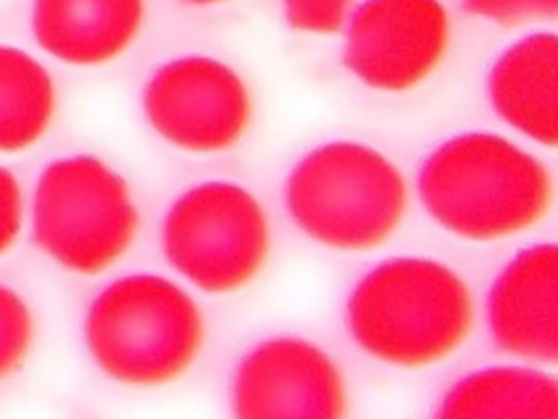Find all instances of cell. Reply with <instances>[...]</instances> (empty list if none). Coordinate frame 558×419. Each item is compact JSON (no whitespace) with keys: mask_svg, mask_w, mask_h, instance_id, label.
Returning a JSON list of instances; mask_svg holds the SVG:
<instances>
[{"mask_svg":"<svg viewBox=\"0 0 558 419\" xmlns=\"http://www.w3.org/2000/svg\"><path fill=\"white\" fill-rule=\"evenodd\" d=\"M473 295L447 264L390 258L353 286L344 321L362 351L401 369H418L453 354L473 327Z\"/></svg>","mask_w":558,"mask_h":419,"instance_id":"1","label":"cell"},{"mask_svg":"<svg viewBox=\"0 0 558 419\" xmlns=\"http://www.w3.org/2000/svg\"><path fill=\"white\" fill-rule=\"evenodd\" d=\"M418 199L447 231L499 240L538 223L551 205L547 166L501 135L473 131L434 148L416 177Z\"/></svg>","mask_w":558,"mask_h":419,"instance_id":"2","label":"cell"},{"mask_svg":"<svg viewBox=\"0 0 558 419\" xmlns=\"http://www.w3.org/2000/svg\"><path fill=\"white\" fill-rule=\"evenodd\" d=\"M83 338L105 375L150 388L192 367L205 340V321L196 301L174 282L133 273L109 282L92 299Z\"/></svg>","mask_w":558,"mask_h":419,"instance_id":"3","label":"cell"},{"mask_svg":"<svg viewBox=\"0 0 558 419\" xmlns=\"http://www.w3.org/2000/svg\"><path fill=\"white\" fill-rule=\"evenodd\" d=\"M408 190L379 151L349 140L310 151L286 181V207L312 240L342 251L384 244L399 227Z\"/></svg>","mask_w":558,"mask_h":419,"instance_id":"4","label":"cell"},{"mask_svg":"<svg viewBox=\"0 0 558 419\" xmlns=\"http://www.w3.org/2000/svg\"><path fill=\"white\" fill-rule=\"evenodd\" d=\"M31 227L37 247L59 266L96 275L131 247L140 214L126 181L94 155L52 159L37 177Z\"/></svg>","mask_w":558,"mask_h":419,"instance_id":"5","label":"cell"},{"mask_svg":"<svg viewBox=\"0 0 558 419\" xmlns=\"http://www.w3.org/2000/svg\"><path fill=\"white\" fill-rule=\"evenodd\" d=\"M161 244L170 266L205 292L246 286L268 255V220L242 185L207 181L183 192L168 210Z\"/></svg>","mask_w":558,"mask_h":419,"instance_id":"6","label":"cell"},{"mask_svg":"<svg viewBox=\"0 0 558 419\" xmlns=\"http://www.w3.org/2000/svg\"><path fill=\"white\" fill-rule=\"evenodd\" d=\"M150 127L170 144L216 153L233 146L251 122V96L227 63L187 55L159 65L142 96Z\"/></svg>","mask_w":558,"mask_h":419,"instance_id":"7","label":"cell"},{"mask_svg":"<svg viewBox=\"0 0 558 419\" xmlns=\"http://www.w3.org/2000/svg\"><path fill=\"white\" fill-rule=\"evenodd\" d=\"M449 41L440 0H364L344 35V65L368 87L403 92L438 65Z\"/></svg>","mask_w":558,"mask_h":419,"instance_id":"8","label":"cell"},{"mask_svg":"<svg viewBox=\"0 0 558 419\" xmlns=\"http://www.w3.org/2000/svg\"><path fill=\"white\" fill-rule=\"evenodd\" d=\"M231 406L240 419H340L347 388L318 345L277 336L255 345L235 367Z\"/></svg>","mask_w":558,"mask_h":419,"instance_id":"9","label":"cell"},{"mask_svg":"<svg viewBox=\"0 0 558 419\" xmlns=\"http://www.w3.org/2000/svg\"><path fill=\"white\" fill-rule=\"evenodd\" d=\"M493 343L512 356L558 360V249L538 242L519 251L495 277L486 297Z\"/></svg>","mask_w":558,"mask_h":419,"instance_id":"10","label":"cell"},{"mask_svg":"<svg viewBox=\"0 0 558 419\" xmlns=\"http://www.w3.org/2000/svg\"><path fill=\"white\" fill-rule=\"evenodd\" d=\"M142 20L144 0H33L31 33L63 63L100 65L129 48Z\"/></svg>","mask_w":558,"mask_h":419,"instance_id":"11","label":"cell"},{"mask_svg":"<svg viewBox=\"0 0 558 419\" xmlns=\"http://www.w3.org/2000/svg\"><path fill=\"white\" fill-rule=\"evenodd\" d=\"M493 109L527 137L558 142V39L551 31L530 33L508 46L486 81Z\"/></svg>","mask_w":558,"mask_h":419,"instance_id":"12","label":"cell"},{"mask_svg":"<svg viewBox=\"0 0 558 419\" xmlns=\"http://www.w3.org/2000/svg\"><path fill=\"white\" fill-rule=\"evenodd\" d=\"M442 419H556V378L530 367H488L458 380L442 397Z\"/></svg>","mask_w":558,"mask_h":419,"instance_id":"13","label":"cell"},{"mask_svg":"<svg viewBox=\"0 0 558 419\" xmlns=\"http://www.w3.org/2000/svg\"><path fill=\"white\" fill-rule=\"evenodd\" d=\"M57 109L54 81L26 50L0 44V153H17L48 131Z\"/></svg>","mask_w":558,"mask_h":419,"instance_id":"14","label":"cell"},{"mask_svg":"<svg viewBox=\"0 0 558 419\" xmlns=\"http://www.w3.org/2000/svg\"><path fill=\"white\" fill-rule=\"evenodd\" d=\"M35 336L28 303L17 290L0 284V380L13 375L26 360Z\"/></svg>","mask_w":558,"mask_h":419,"instance_id":"15","label":"cell"},{"mask_svg":"<svg viewBox=\"0 0 558 419\" xmlns=\"http://www.w3.org/2000/svg\"><path fill=\"white\" fill-rule=\"evenodd\" d=\"M351 0H283L286 22L305 33H336Z\"/></svg>","mask_w":558,"mask_h":419,"instance_id":"16","label":"cell"},{"mask_svg":"<svg viewBox=\"0 0 558 419\" xmlns=\"http://www.w3.org/2000/svg\"><path fill=\"white\" fill-rule=\"evenodd\" d=\"M473 15L497 24H521L534 20H554L558 0H462Z\"/></svg>","mask_w":558,"mask_h":419,"instance_id":"17","label":"cell"},{"mask_svg":"<svg viewBox=\"0 0 558 419\" xmlns=\"http://www.w3.org/2000/svg\"><path fill=\"white\" fill-rule=\"evenodd\" d=\"M24 223V199L15 175L0 166V255L17 240Z\"/></svg>","mask_w":558,"mask_h":419,"instance_id":"18","label":"cell"},{"mask_svg":"<svg viewBox=\"0 0 558 419\" xmlns=\"http://www.w3.org/2000/svg\"><path fill=\"white\" fill-rule=\"evenodd\" d=\"M190 4H214V2H222V0H185Z\"/></svg>","mask_w":558,"mask_h":419,"instance_id":"19","label":"cell"}]
</instances>
